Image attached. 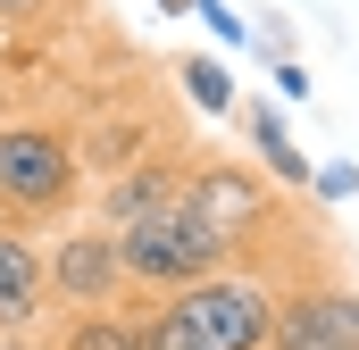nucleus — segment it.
I'll return each instance as SVG.
<instances>
[{
	"mask_svg": "<svg viewBox=\"0 0 359 350\" xmlns=\"http://www.w3.org/2000/svg\"><path fill=\"white\" fill-rule=\"evenodd\" d=\"M284 284L251 267H217L184 292H159L151 309V350H276Z\"/></svg>",
	"mask_w": 359,
	"mask_h": 350,
	"instance_id": "obj_1",
	"label": "nucleus"
},
{
	"mask_svg": "<svg viewBox=\"0 0 359 350\" xmlns=\"http://www.w3.org/2000/svg\"><path fill=\"white\" fill-rule=\"evenodd\" d=\"M84 192V159L59 125H0V225H50Z\"/></svg>",
	"mask_w": 359,
	"mask_h": 350,
	"instance_id": "obj_2",
	"label": "nucleus"
},
{
	"mask_svg": "<svg viewBox=\"0 0 359 350\" xmlns=\"http://www.w3.org/2000/svg\"><path fill=\"white\" fill-rule=\"evenodd\" d=\"M126 242V275L142 284V292H184V284H201V275H217V267H234V242L184 200L168 217H142V225H126L117 234Z\"/></svg>",
	"mask_w": 359,
	"mask_h": 350,
	"instance_id": "obj_3",
	"label": "nucleus"
},
{
	"mask_svg": "<svg viewBox=\"0 0 359 350\" xmlns=\"http://www.w3.org/2000/svg\"><path fill=\"white\" fill-rule=\"evenodd\" d=\"M50 292L59 300H76V309H109L134 275H126V242H117V225H76V234H59L50 251Z\"/></svg>",
	"mask_w": 359,
	"mask_h": 350,
	"instance_id": "obj_4",
	"label": "nucleus"
},
{
	"mask_svg": "<svg viewBox=\"0 0 359 350\" xmlns=\"http://www.w3.org/2000/svg\"><path fill=\"white\" fill-rule=\"evenodd\" d=\"M276 350H359V292L351 284H292Z\"/></svg>",
	"mask_w": 359,
	"mask_h": 350,
	"instance_id": "obj_5",
	"label": "nucleus"
},
{
	"mask_svg": "<svg viewBox=\"0 0 359 350\" xmlns=\"http://www.w3.org/2000/svg\"><path fill=\"white\" fill-rule=\"evenodd\" d=\"M192 200V167L184 159H126V167L100 183V225H142V217H168Z\"/></svg>",
	"mask_w": 359,
	"mask_h": 350,
	"instance_id": "obj_6",
	"label": "nucleus"
},
{
	"mask_svg": "<svg viewBox=\"0 0 359 350\" xmlns=\"http://www.w3.org/2000/svg\"><path fill=\"white\" fill-rule=\"evenodd\" d=\"M192 209L226 234V242H243L259 217H268V175H243V167H217V159H201L192 167Z\"/></svg>",
	"mask_w": 359,
	"mask_h": 350,
	"instance_id": "obj_7",
	"label": "nucleus"
},
{
	"mask_svg": "<svg viewBox=\"0 0 359 350\" xmlns=\"http://www.w3.org/2000/svg\"><path fill=\"white\" fill-rule=\"evenodd\" d=\"M50 309V259L25 242V225H0V334L42 326Z\"/></svg>",
	"mask_w": 359,
	"mask_h": 350,
	"instance_id": "obj_8",
	"label": "nucleus"
},
{
	"mask_svg": "<svg viewBox=\"0 0 359 350\" xmlns=\"http://www.w3.org/2000/svg\"><path fill=\"white\" fill-rule=\"evenodd\" d=\"M243 134H251V159L268 167V183H318V167L301 159V142L284 134V117H276L268 100H259V108H243Z\"/></svg>",
	"mask_w": 359,
	"mask_h": 350,
	"instance_id": "obj_9",
	"label": "nucleus"
},
{
	"mask_svg": "<svg viewBox=\"0 0 359 350\" xmlns=\"http://www.w3.org/2000/svg\"><path fill=\"white\" fill-rule=\"evenodd\" d=\"M50 350H151V317L134 326L126 309H76Z\"/></svg>",
	"mask_w": 359,
	"mask_h": 350,
	"instance_id": "obj_10",
	"label": "nucleus"
},
{
	"mask_svg": "<svg viewBox=\"0 0 359 350\" xmlns=\"http://www.w3.org/2000/svg\"><path fill=\"white\" fill-rule=\"evenodd\" d=\"M176 84H184V100H201V117H234V76L217 59H184Z\"/></svg>",
	"mask_w": 359,
	"mask_h": 350,
	"instance_id": "obj_11",
	"label": "nucleus"
},
{
	"mask_svg": "<svg viewBox=\"0 0 359 350\" xmlns=\"http://www.w3.org/2000/svg\"><path fill=\"white\" fill-rule=\"evenodd\" d=\"M309 192H326V200H351V192H359V167H351V159H326Z\"/></svg>",
	"mask_w": 359,
	"mask_h": 350,
	"instance_id": "obj_12",
	"label": "nucleus"
},
{
	"mask_svg": "<svg viewBox=\"0 0 359 350\" xmlns=\"http://www.w3.org/2000/svg\"><path fill=\"white\" fill-rule=\"evenodd\" d=\"M192 17H201V25H209L217 42H243V17H234L226 0H192Z\"/></svg>",
	"mask_w": 359,
	"mask_h": 350,
	"instance_id": "obj_13",
	"label": "nucleus"
},
{
	"mask_svg": "<svg viewBox=\"0 0 359 350\" xmlns=\"http://www.w3.org/2000/svg\"><path fill=\"white\" fill-rule=\"evenodd\" d=\"M276 92H284V100H309V76H301L292 59H276Z\"/></svg>",
	"mask_w": 359,
	"mask_h": 350,
	"instance_id": "obj_14",
	"label": "nucleus"
},
{
	"mask_svg": "<svg viewBox=\"0 0 359 350\" xmlns=\"http://www.w3.org/2000/svg\"><path fill=\"white\" fill-rule=\"evenodd\" d=\"M42 8H50V0H0V17H8V25H25V17H42Z\"/></svg>",
	"mask_w": 359,
	"mask_h": 350,
	"instance_id": "obj_15",
	"label": "nucleus"
},
{
	"mask_svg": "<svg viewBox=\"0 0 359 350\" xmlns=\"http://www.w3.org/2000/svg\"><path fill=\"white\" fill-rule=\"evenodd\" d=\"M151 8H168V17H192V0H151Z\"/></svg>",
	"mask_w": 359,
	"mask_h": 350,
	"instance_id": "obj_16",
	"label": "nucleus"
},
{
	"mask_svg": "<svg viewBox=\"0 0 359 350\" xmlns=\"http://www.w3.org/2000/svg\"><path fill=\"white\" fill-rule=\"evenodd\" d=\"M0 108H8V76H0Z\"/></svg>",
	"mask_w": 359,
	"mask_h": 350,
	"instance_id": "obj_17",
	"label": "nucleus"
}]
</instances>
